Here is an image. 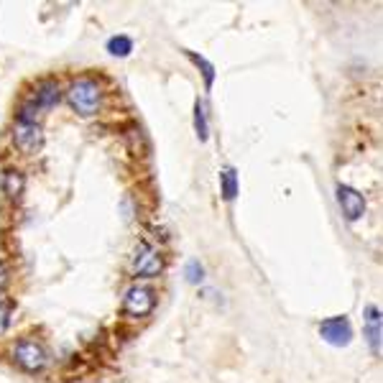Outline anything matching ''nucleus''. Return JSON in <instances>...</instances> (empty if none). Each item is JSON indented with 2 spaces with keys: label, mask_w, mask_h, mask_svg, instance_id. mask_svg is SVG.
Instances as JSON below:
<instances>
[{
  "label": "nucleus",
  "mask_w": 383,
  "mask_h": 383,
  "mask_svg": "<svg viewBox=\"0 0 383 383\" xmlns=\"http://www.w3.org/2000/svg\"><path fill=\"white\" fill-rule=\"evenodd\" d=\"M67 102L79 115H95L102 105V89L95 79L89 77H77L72 79L70 89H67Z\"/></svg>",
  "instance_id": "obj_1"
},
{
  "label": "nucleus",
  "mask_w": 383,
  "mask_h": 383,
  "mask_svg": "<svg viewBox=\"0 0 383 383\" xmlns=\"http://www.w3.org/2000/svg\"><path fill=\"white\" fill-rule=\"evenodd\" d=\"M13 143L21 148L23 153H36L44 146V131L36 121H16L13 123Z\"/></svg>",
  "instance_id": "obj_2"
},
{
  "label": "nucleus",
  "mask_w": 383,
  "mask_h": 383,
  "mask_svg": "<svg viewBox=\"0 0 383 383\" xmlns=\"http://www.w3.org/2000/svg\"><path fill=\"white\" fill-rule=\"evenodd\" d=\"M13 360L23 370H41L49 360L44 345H38L36 340H18L13 348Z\"/></svg>",
  "instance_id": "obj_3"
},
{
  "label": "nucleus",
  "mask_w": 383,
  "mask_h": 383,
  "mask_svg": "<svg viewBox=\"0 0 383 383\" xmlns=\"http://www.w3.org/2000/svg\"><path fill=\"white\" fill-rule=\"evenodd\" d=\"M161 271H164V258H161V253L153 248V245H148V243H140L133 258V274L143 276V279H153V276H159Z\"/></svg>",
  "instance_id": "obj_4"
},
{
  "label": "nucleus",
  "mask_w": 383,
  "mask_h": 383,
  "mask_svg": "<svg viewBox=\"0 0 383 383\" xmlns=\"http://www.w3.org/2000/svg\"><path fill=\"white\" fill-rule=\"evenodd\" d=\"M153 304H156V296H153V292L146 287L128 289L126 299H123V309H126V314H131V317H146L153 309Z\"/></svg>",
  "instance_id": "obj_5"
},
{
  "label": "nucleus",
  "mask_w": 383,
  "mask_h": 383,
  "mask_svg": "<svg viewBox=\"0 0 383 383\" xmlns=\"http://www.w3.org/2000/svg\"><path fill=\"white\" fill-rule=\"evenodd\" d=\"M319 335H322V340H327L330 345H335V348H343V345H348L353 338L350 322H348L345 317L325 319V322L319 325Z\"/></svg>",
  "instance_id": "obj_6"
},
{
  "label": "nucleus",
  "mask_w": 383,
  "mask_h": 383,
  "mask_svg": "<svg viewBox=\"0 0 383 383\" xmlns=\"http://www.w3.org/2000/svg\"><path fill=\"white\" fill-rule=\"evenodd\" d=\"M338 204L348 220H360L365 212V199L353 187H338Z\"/></svg>",
  "instance_id": "obj_7"
},
{
  "label": "nucleus",
  "mask_w": 383,
  "mask_h": 383,
  "mask_svg": "<svg viewBox=\"0 0 383 383\" xmlns=\"http://www.w3.org/2000/svg\"><path fill=\"white\" fill-rule=\"evenodd\" d=\"M381 309L376 304L365 306V338H368L373 353H381Z\"/></svg>",
  "instance_id": "obj_8"
},
{
  "label": "nucleus",
  "mask_w": 383,
  "mask_h": 383,
  "mask_svg": "<svg viewBox=\"0 0 383 383\" xmlns=\"http://www.w3.org/2000/svg\"><path fill=\"white\" fill-rule=\"evenodd\" d=\"M33 100L38 102V108L46 110V108H54L59 100H62V89H59L57 79H41L36 82V92H33Z\"/></svg>",
  "instance_id": "obj_9"
},
{
  "label": "nucleus",
  "mask_w": 383,
  "mask_h": 383,
  "mask_svg": "<svg viewBox=\"0 0 383 383\" xmlns=\"http://www.w3.org/2000/svg\"><path fill=\"white\" fill-rule=\"evenodd\" d=\"M23 187H26V177L21 172H16V169H8V172L3 174V192L8 194V199L18 202L21 194H23Z\"/></svg>",
  "instance_id": "obj_10"
},
{
  "label": "nucleus",
  "mask_w": 383,
  "mask_h": 383,
  "mask_svg": "<svg viewBox=\"0 0 383 383\" xmlns=\"http://www.w3.org/2000/svg\"><path fill=\"white\" fill-rule=\"evenodd\" d=\"M187 57L192 59V64H197V70L202 72V77H204V84H207V89H210L212 82H215V67H212L207 59L199 57V54H194V51H187Z\"/></svg>",
  "instance_id": "obj_11"
},
{
  "label": "nucleus",
  "mask_w": 383,
  "mask_h": 383,
  "mask_svg": "<svg viewBox=\"0 0 383 383\" xmlns=\"http://www.w3.org/2000/svg\"><path fill=\"white\" fill-rule=\"evenodd\" d=\"M223 197L228 202L238 197V172L235 169H225L223 172Z\"/></svg>",
  "instance_id": "obj_12"
},
{
  "label": "nucleus",
  "mask_w": 383,
  "mask_h": 383,
  "mask_svg": "<svg viewBox=\"0 0 383 383\" xmlns=\"http://www.w3.org/2000/svg\"><path fill=\"white\" fill-rule=\"evenodd\" d=\"M131 49H133V41H131L128 36H113L108 41V51L113 54V57H128Z\"/></svg>",
  "instance_id": "obj_13"
},
{
  "label": "nucleus",
  "mask_w": 383,
  "mask_h": 383,
  "mask_svg": "<svg viewBox=\"0 0 383 383\" xmlns=\"http://www.w3.org/2000/svg\"><path fill=\"white\" fill-rule=\"evenodd\" d=\"M194 131H197V138L199 140H207L210 138V128H207V115H204L202 102L197 100L194 105Z\"/></svg>",
  "instance_id": "obj_14"
},
{
  "label": "nucleus",
  "mask_w": 383,
  "mask_h": 383,
  "mask_svg": "<svg viewBox=\"0 0 383 383\" xmlns=\"http://www.w3.org/2000/svg\"><path fill=\"white\" fill-rule=\"evenodd\" d=\"M187 279H189L192 284H199V281L204 279V268L199 266L197 261H189L187 263Z\"/></svg>",
  "instance_id": "obj_15"
},
{
  "label": "nucleus",
  "mask_w": 383,
  "mask_h": 383,
  "mask_svg": "<svg viewBox=\"0 0 383 383\" xmlns=\"http://www.w3.org/2000/svg\"><path fill=\"white\" fill-rule=\"evenodd\" d=\"M6 327H8V306L0 301V335L6 332Z\"/></svg>",
  "instance_id": "obj_16"
},
{
  "label": "nucleus",
  "mask_w": 383,
  "mask_h": 383,
  "mask_svg": "<svg viewBox=\"0 0 383 383\" xmlns=\"http://www.w3.org/2000/svg\"><path fill=\"white\" fill-rule=\"evenodd\" d=\"M6 279H8V271H6V266L0 263V284H6Z\"/></svg>",
  "instance_id": "obj_17"
}]
</instances>
